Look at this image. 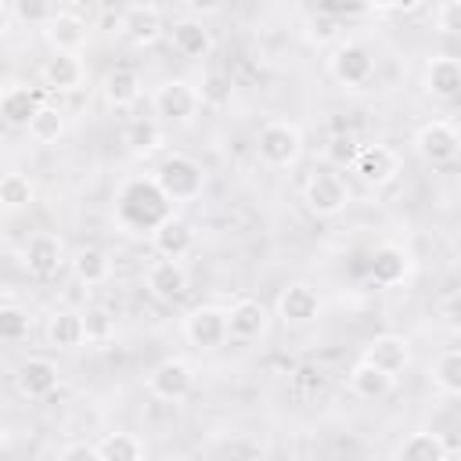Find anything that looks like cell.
I'll return each mask as SVG.
<instances>
[{"label":"cell","mask_w":461,"mask_h":461,"mask_svg":"<svg viewBox=\"0 0 461 461\" xmlns=\"http://www.w3.org/2000/svg\"><path fill=\"white\" fill-rule=\"evenodd\" d=\"M112 216L119 223V230L126 234H155V227L173 216V202L169 194L158 187L155 176H130L119 184L115 191V205H112Z\"/></svg>","instance_id":"6da1fadb"},{"label":"cell","mask_w":461,"mask_h":461,"mask_svg":"<svg viewBox=\"0 0 461 461\" xmlns=\"http://www.w3.org/2000/svg\"><path fill=\"white\" fill-rule=\"evenodd\" d=\"M155 180H158V187L169 194V202L176 205V202H194L202 191H205V166L194 158V155H187V151H169V155H162V162L155 166V173H151Z\"/></svg>","instance_id":"7a4b0ae2"},{"label":"cell","mask_w":461,"mask_h":461,"mask_svg":"<svg viewBox=\"0 0 461 461\" xmlns=\"http://www.w3.org/2000/svg\"><path fill=\"white\" fill-rule=\"evenodd\" d=\"M303 130L288 119H270L256 133V155L270 169H292L303 158Z\"/></svg>","instance_id":"3957f363"},{"label":"cell","mask_w":461,"mask_h":461,"mask_svg":"<svg viewBox=\"0 0 461 461\" xmlns=\"http://www.w3.org/2000/svg\"><path fill=\"white\" fill-rule=\"evenodd\" d=\"M151 112H155L158 122H169V126H187V122H194V115L202 112L198 86L187 83V79H162V83L151 90Z\"/></svg>","instance_id":"277c9868"},{"label":"cell","mask_w":461,"mask_h":461,"mask_svg":"<svg viewBox=\"0 0 461 461\" xmlns=\"http://www.w3.org/2000/svg\"><path fill=\"white\" fill-rule=\"evenodd\" d=\"M180 331L187 339V346L202 349V353H212L220 349L227 339H230V324H227V306H216V303H202V306H191L180 321Z\"/></svg>","instance_id":"5b68a950"},{"label":"cell","mask_w":461,"mask_h":461,"mask_svg":"<svg viewBox=\"0 0 461 461\" xmlns=\"http://www.w3.org/2000/svg\"><path fill=\"white\" fill-rule=\"evenodd\" d=\"M328 76L346 90H360L375 79V54L360 40H342L328 54Z\"/></svg>","instance_id":"8992f818"},{"label":"cell","mask_w":461,"mask_h":461,"mask_svg":"<svg viewBox=\"0 0 461 461\" xmlns=\"http://www.w3.org/2000/svg\"><path fill=\"white\" fill-rule=\"evenodd\" d=\"M349 202H353V191H349V184H346L342 173L321 169V173H313V176L303 184V205H306L313 216L331 220V216L346 212Z\"/></svg>","instance_id":"52a82bcc"},{"label":"cell","mask_w":461,"mask_h":461,"mask_svg":"<svg viewBox=\"0 0 461 461\" xmlns=\"http://www.w3.org/2000/svg\"><path fill=\"white\" fill-rule=\"evenodd\" d=\"M144 385H148V393H151L155 400H162V403H180V400H187L191 389H194V367H191V360H184V357H166V360H158V364L148 371Z\"/></svg>","instance_id":"ba28073f"},{"label":"cell","mask_w":461,"mask_h":461,"mask_svg":"<svg viewBox=\"0 0 461 461\" xmlns=\"http://www.w3.org/2000/svg\"><path fill=\"white\" fill-rule=\"evenodd\" d=\"M22 267H25V274L36 277V281L58 277L61 267H65V241H61L58 234H50V230H36V234L25 241V249H22Z\"/></svg>","instance_id":"9c48e42d"},{"label":"cell","mask_w":461,"mask_h":461,"mask_svg":"<svg viewBox=\"0 0 461 461\" xmlns=\"http://www.w3.org/2000/svg\"><path fill=\"white\" fill-rule=\"evenodd\" d=\"M321 310H324L321 292H317L313 285H303V281L281 288V295H277V303H274L277 321L288 324V328H306V324H313V321L321 317Z\"/></svg>","instance_id":"30bf717a"},{"label":"cell","mask_w":461,"mask_h":461,"mask_svg":"<svg viewBox=\"0 0 461 461\" xmlns=\"http://www.w3.org/2000/svg\"><path fill=\"white\" fill-rule=\"evenodd\" d=\"M364 187H385L400 173V155L389 144H364L349 166Z\"/></svg>","instance_id":"8fae6325"},{"label":"cell","mask_w":461,"mask_h":461,"mask_svg":"<svg viewBox=\"0 0 461 461\" xmlns=\"http://www.w3.org/2000/svg\"><path fill=\"white\" fill-rule=\"evenodd\" d=\"M144 288L151 292V299L158 303H180L187 292H191V277H187V267L180 259H155L148 270H144Z\"/></svg>","instance_id":"7c38bea8"},{"label":"cell","mask_w":461,"mask_h":461,"mask_svg":"<svg viewBox=\"0 0 461 461\" xmlns=\"http://www.w3.org/2000/svg\"><path fill=\"white\" fill-rule=\"evenodd\" d=\"M414 151H418L425 162H432V166L454 162L457 151H461V133H457L450 122L432 119V122L418 126V133H414Z\"/></svg>","instance_id":"4fadbf2b"},{"label":"cell","mask_w":461,"mask_h":461,"mask_svg":"<svg viewBox=\"0 0 461 461\" xmlns=\"http://www.w3.org/2000/svg\"><path fill=\"white\" fill-rule=\"evenodd\" d=\"M14 385L25 400H47L58 385H61V367L50 357H25L14 371Z\"/></svg>","instance_id":"5bb4252c"},{"label":"cell","mask_w":461,"mask_h":461,"mask_svg":"<svg viewBox=\"0 0 461 461\" xmlns=\"http://www.w3.org/2000/svg\"><path fill=\"white\" fill-rule=\"evenodd\" d=\"M40 79H43V86L54 90V94H76V90L86 83V65H83V58H79L76 50H54V54L43 61Z\"/></svg>","instance_id":"9a60e30c"},{"label":"cell","mask_w":461,"mask_h":461,"mask_svg":"<svg viewBox=\"0 0 461 461\" xmlns=\"http://www.w3.org/2000/svg\"><path fill=\"white\" fill-rule=\"evenodd\" d=\"M227 324H230V339L238 342H256L270 331V310L252 299V295H241L227 306Z\"/></svg>","instance_id":"2e32d148"},{"label":"cell","mask_w":461,"mask_h":461,"mask_svg":"<svg viewBox=\"0 0 461 461\" xmlns=\"http://www.w3.org/2000/svg\"><path fill=\"white\" fill-rule=\"evenodd\" d=\"M40 104H43V94L36 86L22 83V79H7L4 90H0V115L14 130H25L29 119L40 112Z\"/></svg>","instance_id":"e0dca14e"},{"label":"cell","mask_w":461,"mask_h":461,"mask_svg":"<svg viewBox=\"0 0 461 461\" xmlns=\"http://www.w3.org/2000/svg\"><path fill=\"white\" fill-rule=\"evenodd\" d=\"M194 241H198V234H194L191 220H184L180 212L166 216V220L155 227V234H151V249H155L158 256H169V259H184V256L194 249Z\"/></svg>","instance_id":"ac0fdd59"},{"label":"cell","mask_w":461,"mask_h":461,"mask_svg":"<svg viewBox=\"0 0 461 461\" xmlns=\"http://www.w3.org/2000/svg\"><path fill=\"white\" fill-rule=\"evenodd\" d=\"M43 40L50 43V50H83L90 40L86 18H79L76 11H54V18L43 25Z\"/></svg>","instance_id":"d6986e66"},{"label":"cell","mask_w":461,"mask_h":461,"mask_svg":"<svg viewBox=\"0 0 461 461\" xmlns=\"http://www.w3.org/2000/svg\"><path fill=\"white\" fill-rule=\"evenodd\" d=\"M140 94H144V83H140L137 68H130V65H115L101 76V97L108 108H133L140 101Z\"/></svg>","instance_id":"ffe728a7"},{"label":"cell","mask_w":461,"mask_h":461,"mask_svg":"<svg viewBox=\"0 0 461 461\" xmlns=\"http://www.w3.org/2000/svg\"><path fill=\"white\" fill-rule=\"evenodd\" d=\"M162 11L155 4H130L122 11V36L133 47H151L162 36Z\"/></svg>","instance_id":"44dd1931"},{"label":"cell","mask_w":461,"mask_h":461,"mask_svg":"<svg viewBox=\"0 0 461 461\" xmlns=\"http://www.w3.org/2000/svg\"><path fill=\"white\" fill-rule=\"evenodd\" d=\"M169 43H173V50H176L180 58H191V61L212 54V32H209L205 22L194 18V14L173 22V29H169Z\"/></svg>","instance_id":"7402d4cb"},{"label":"cell","mask_w":461,"mask_h":461,"mask_svg":"<svg viewBox=\"0 0 461 461\" xmlns=\"http://www.w3.org/2000/svg\"><path fill=\"white\" fill-rule=\"evenodd\" d=\"M367 274H371V281L382 285V288L400 285V281L411 274V256H407V249L396 245V241L378 245V249L371 252V267H367Z\"/></svg>","instance_id":"603a6c76"},{"label":"cell","mask_w":461,"mask_h":461,"mask_svg":"<svg viewBox=\"0 0 461 461\" xmlns=\"http://www.w3.org/2000/svg\"><path fill=\"white\" fill-rule=\"evenodd\" d=\"M364 360L378 364L382 371H389V375L396 378V375H403L407 364H411V342H407L403 335H393V331L375 335V339L364 346Z\"/></svg>","instance_id":"cb8c5ba5"},{"label":"cell","mask_w":461,"mask_h":461,"mask_svg":"<svg viewBox=\"0 0 461 461\" xmlns=\"http://www.w3.org/2000/svg\"><path fill=\"white\" fill-rule=\"evenodd\" d=\"M425 90L436 101H454L461 97V58L454 54H436L425 65Z\"/></svg>","instance_id":"d4e9b609"},{"label":"cell","mask_w":461,"mask_h":461,"mask_svg":"<svg viewBox=\"0 0 461 461\" xmlns=\"http://www.w3.org/2000/svg\"><path fill=\"white\" fill-rule=\"evenodd\" d=\"M346 382H349V393L360 396V400H385L393 393V385H396V378L389 371H382L378 364H371L364 357L349 367V378Z\"/></svg>","instance_id":"484cf974"},{"label":"cell","mask_w":461,"mask_h":461,"mask_svg":"<svg viewBox=\"0 0 461 461\" xmlns=\"http://www.w3.org/2000/svg\"><path fill=\"white\" fill-rule=\"evenodd\" d=\"M43 335H47V342H50L54 349H79V346L86 342V324H83V313H79V310H68V306L54 310V313L47 317Z\"/></svg>","instance_id":"4316f807"},{"label":"cell","mask_w":461,"mask_h":461,"mask_svg":"<svg viewBox=\"0 0 461 461\" xmlns=\"http://www.w3.org/2000/svg\"><path fill=\"white\" fill-rule=\"evenodd\" d=\"M68 267H72V277L79 285H86V288H97V285H104L112 277V256L104 249H97V245L76 249L68 256Z\"/></svg>","instance_id":"83f0119b"},{"label":"cell","mask_w":461,"mask_h":461,"mask_svg":"<svg viewBox=\"0 0 461 461\" xmlns=\"http://www.w3.org/2000/svg\"><path fill=\"white\" fill-rule=\"evenodd\" d=\"M396 457H403V461H443V457H450V439L443 432H411L396 447Z\"/></svg>","instance_id":"f1b7e54d"},{"label":"cell","mask_w":461,"mask_h":461,"mask_svg":"<svg viewBox=\"0 0 461 461\" xmlns=\"http://www.w3.org/2000/svg\"><path fill=\"white\" fill-rule=\"evenodd\" d=\"M97 457L101 461H140L148 457V443L133 432H104L97 439Z\"/></svg>","instance_id":"f546056e"},{"label":"cell","mask_w":461,"mask_h":461,"mask_svg":"<svg viewBox=\"0 0 461 461\" xmlns=\"http://www.w3.org/2000/svg\"><path fill=\"white\" fill-rule=\"evenodd\" d=\"M25 133L36 140V144H54L61 133H65V112L58 108V104H40V112L29 119V126H25Z\"/></svg>","instance_id":"4dcf8cb0"},{"label":"cell","mask_w":461,"mask_h":461,"mask_svg":"<svg viewBox=\"0 0 461 461\" xmlns=\"http://www.w3.org/2000/svg\"><path fill=\"white\" fill-rule=\"evenodd\" d=\"M36 202V187H32V180L25 176V173H4V180H0V205L7 209V212H22V209H29Z\"/></svg>","instance_id":"1f68e13d"},{"label":"cell","mask_w":461,"mask_h":461,"mask_svg":"<svg viewBox=\"0 0 461 461\" xmlns=\"http://www.w3.org/2000/svg\"><path fill=\"white\" fill-rule=\"evenodd\" d=\"M122 144L133 151V155H148L162 144V130H158V119H133L126 130H122Z\"/></svg>","instance_id":"d6a6232c"},{"label":"cell","mask_w":461,"mask_h":461,"mask_svg":"<svg viewBox=\"0 0 461 461\" xmlns=\"http://www.w3.org/2000/svg\"><path fill=\"white\" fill-rule=\"evenodd\" d=\"M198 97H202V108H223V104H230V97H234L230 76L220 72V68H209L202 76V83H198Z\"/></svg>","instance_id":"836d02e7"},{"label":"cell","mask_w":461,"mask_h":461,"mask_svg":"<svg viewBox=\"0 0 461 461\" xmlns=\"http://www.w3.org/2000/svg\"><path fill=\"white\" fill-rule=\"evenodd\" d=\"M432 382L450 393V396H461V349H447L436 357L432 364Z\"/></svg>","instance_id":"e575fe53"},{"label":"cell","mask_w":461,"mask_h":461,"mask_svg":"<svg viewBox=\"0 0 461 461\" xmlns=\"http://www.w3.org/2000/svg\"><path fill=\"white\" fill-rule=\"evenodd\" d=\"M83 324H86V342L90 346H104L115 339V317L104 306H90L83 310Z\"/></svg>","instance_id":"d590c367"},{"label":"cell","mask_w":461,"mask_h":461,"mask_svg":"<svg viewBox=\"0 0 461 461\" xmlns=\"http://www.w3.org/2000/svg\"><path fill=\"white\" fill-rule=\"evenodd\" d=\"M29 335V313L14 303H4L0 306V339L4 342H22Z\"/></svg>","instance_id":"8d00e7d4"},{"label":"cell","mask_w":461,"mask_h":461,"mask_svg":"<svg viewBox=\"0 0 461 461\" xmlns=\"http://www.w3.org/2000/svg\"><path fill=\"white\" fill-rule=\"evenodd\" d=\"M306 40L317 43V47L339 40V18H335L331 11H317V14H310V18H306Z\"/></svg>","instance_id":"74e56055"},{"label":"cell","mask_w":461,"mask_h":461,"mask_svg":"<svg viewBox=\"0 0 461 461\" xmlns=\"http://www.w3.org/2000/svg\"><path fill=\"white\" fill-rule=\"evenodd\" d=\"M357 151H360V144H357V137H353L349 130H346V133H331V137H328V158H331L335 166H353Z\"/></svg>","instance_id":"f35d334b"},{"label":"cell","mask_w":461,"mask_h":461,"mask_svg":"<svg viewBox=\"0 0 461 461\" xmlns=\"http://www.w3.org/2000/svg\"><path fill=\"white\" fill-rule=\"evenodd\" d=\"M14 14L25 25H47L54 18V7H50V0H14Z\"/></svg>","instance_id":"ab89813d"},{"label":"cell","mask_w":461,"mask_h":461,"mask_svg":"<svg viewBox=\"0 0 461 461\" xmlns=\"http://www.w3.org/2000/svg\"><path fill=\"white\" fill-rule=\"evenodd\" d=\"M436 32L443 36H461V4H443L436 11Z\"/></svg>","instance_id":"60d3db41"},{"label":"cell","mask_w":461,"mask_h":461,"mask_svg":"<svg viewBox=\"0 0 461 461\" xmlns=\"http://www.w3.org/2000/svg\"><path fill=\"white\" fill-rule=\"evenodd\" d=\"M439 321L447 324V331L461 335V292H454V295H447L439 303Z\"/></svg>","instance_id":"b9f144b4"},{"label":"cell","mask_w":461,"mask_h":461,"mask_svg":"<svg viewBox=\"0 0 461 461\" xmlns=\"http://www.w3.org/2000/svg\"><path fill=\"white\" fill-rule=\"evenodd\" d=\"M58 457H61V461H79V457L101 461V457H97V443H68V447L58 450Z\"/></svg>","instance_id":"7bdbcfd3"},{"label":"cell","mask_w":461,"mask_h":461,"mask_svg":"<svg viewBox=\"0 0 461 461\" xmlns=\"http://www.w3.org/2000/svg\"><path fill=\"white\" fill-rule=\"evenodd\" d=\"M180 4H184V11H187V14H194V18L216 14V11L223 7V0H180Z\"/></svg>","instance_id":"ee69618b"},{"label":"cell","mask_w":461,"mask_h":461,"mask_svg":"<svg viewBox=\"0 0 461 461\" xmlns=\"http://www.w3.org/2000/svg\"><path fill=\"white\" fill-rule=\"evenodd\" d=\"M375 7V0H335V11L342 14H367Z\"/></svg>","instance_id":"f6af8a7d"},{"label":"cell","mask_w":461,"mask_h":461,"mask_svg":"<svg viewBox=\"0 0 461 461\" xmlns=\"http://www.w3.org/2000/svg\"><path fill=\"white\" fill-rule=\"evenodd\" d=\"M421 0H375V7H385V11H411L418 7Z\"/></svg>","instance_id":"bcb514c9"},{"label":"cell","mask_w":461,"mask_h":461,"mask_svg":"<svg viewBox=\"0 0 461 461\" xmlns=\"http://www.w3.org/2000/svg\"><path fill=\"white\" fill-rule=\"evenodd\" d=\"M443 4H461V0H439V7H443Z\"/></svg>","instance_id":"7dc6e473"}]
</instances>
